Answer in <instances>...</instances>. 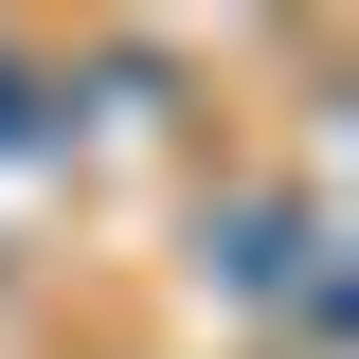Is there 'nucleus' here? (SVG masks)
Returning <instances> with one entry per match:
<instances>
[{
    "label": "nucleus",
    "instance_id": "1",
    "mask_svg": "<svg viewBox=\"0 0 359 359\" xmlns=\"http://www.w3.org/2000/svg\"><path fill=\"white\" fill-rule=\"evenodd\" d=\"M198 287L323 323V216H306V198H233V216H198Z\"/></svg>",
    "mask_w": 359,
    "mask_h": 359
}]
</instances>
